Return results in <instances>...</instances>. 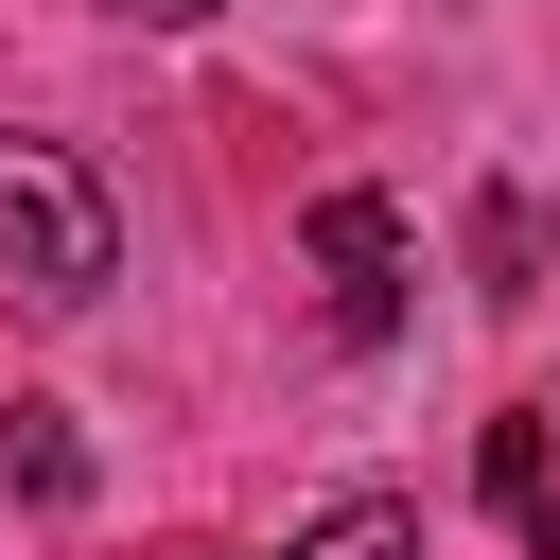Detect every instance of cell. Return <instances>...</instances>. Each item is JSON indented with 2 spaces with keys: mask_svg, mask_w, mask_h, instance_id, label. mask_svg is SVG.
Returning a JSON list of instances; mask_svg holds the SVG:
<instances>
[{
  "mask_svg": "<svg viewBox=\"0 0 560 560\" xmlns=\"http://www.w3.org/2000/svg\"><path fill=\"white\" fill-rule=\"evenodd\" d=\"M0 280L35 315H88L122 280V210H105V175L70 140H0Z\"/></svg>",
  "mask_w": 560,
  "mask_h": 560,
  "instance_id": "1",
  "label": "cell"
},
{
  "mask_svg": "<svg viewBox=\"0 0 560 560\" xmlns=\"http://www.w3.org/2000/svg\"><path fill=\"white\" fill-rule=\"evenodd\" d=\"M402 210L385 192H315V280H332V332H402Z\"/></svg>",
  "mask_w": 560,
  "mask_h": 560,
  "instance_id": "2",
  "label": "cell"
},
{
  "mask_svg": "<svg viewBox=\"0 0 560 560\" xmlns=\"http://www.w3.org/2000/svg\"><path fill=\"white\" fill-rule=\"evenodd\" d=\"M472 472H490L508 542H525V560H560V420H542V402H508V420L472 438Z\"/></svg>",
  "mask_w": 560,
  "mask_h": 560,
  "instance_id": "3",
  "label": "cell"
},
{
  "mask_svg": "<svg viewBox=\"0 0 560 560\" xmlns=\"http://www.w3.org/2000/svg\"><path fill=\"white\" fill-rule=\"evenodd\" d=\"M280 560H420V508H402V490H350V508H315Z\"/></svg>",
  "mask_w": 560,
  "mask_h": 560,
  "instance_id": "4",
  "label": "cell"
},
{
  "mask_svg": "<svg viewBox=\"0 0 560 560\" xmlns=\"http://www.w3.org/2000/svg\"><path fill=\"white\" fill-rule=\"evenodd\" d=\"M525 262H542V210L525 192H472V298H525Z\"/></svg>",
  "mask_w": 560,
  "mask_h": 560,
  "instance_id": "5",
  "label": "cell"
},
{
  "mask_svg": "<svg viewBox=\"0 0 560 560\" xmlns=\"http://www.w3.org/2000/svg\"><path fill=\"white\" fill-rule=\"evenodd\" d=\"M18 490H35V508H70V490H88V455H70V420H52V402H18Z\"/></svg>",
  "mask_w": 560,
  "mask_h": 560,
  "instance_id": "6",
  "label": "cell"
},
{
  "mask_svg": "<svg viewBox=\"0 0 560 560\" xmlns=\"http://www.w3.org/2000/svg\"><path fill=\"white\" fill-rule=\"evenodd\" d=\"M105 18H140V35H192V18H228V0H105Z\"/></svg>",
  "mask_w": 560,
  "mask_h": 560,
  "instance_id": "7",
  "label": "cell"
},
{
  "mask_svg": "<svg viewBox=\"0 0 560 560\" xmlns=\"http://www.w3.org/2000/svg\"><path fill=\"white\" fill-rule=\"evenodd\" d=\"M542 420H560V402H542Z\"/></svg>",
  "mask_w": 560,
  "mask_h": 560,
  "instance_id": "8",
  "label": "cell"
}]
</instances>
